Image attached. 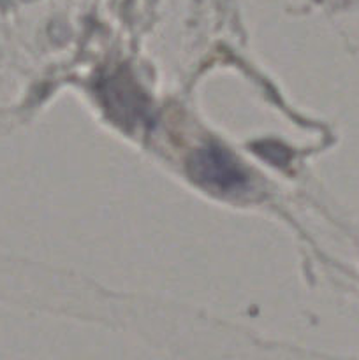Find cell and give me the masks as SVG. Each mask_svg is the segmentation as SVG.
Returning <instances> with one entry per match:
<instances>
[{"instance_id":"6da1fadb","label":"cell","mask_w":359,"mask_h":360,"mask_svg":"<svg viewBox=\"0 0 359 360\" xmlns=\"http://www.w3.org/2000/svg\"><path fill=\"white\" fill-rule=\"evenodd\" d=\"M189 171L199 185L222 193L238 192L248 181L236 158L217 144L199 148L192 155Z\"/></svg>"}]
</instances>
